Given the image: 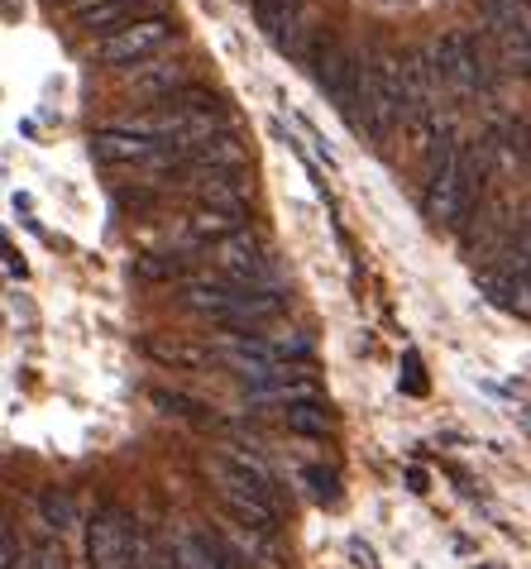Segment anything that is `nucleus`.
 Wrapping results in <instances>:
<instances>
[{
    "label": "nucleus",
    "mask_w": 531,
    "mask_h": 569,
    "mask_svg": "<svg viewBox=\"0 0 531 569\" xmlns=\"http://www.w3.org/2000/svg\"><path fill=\"white\" fill-rule=\"evenodd\" d=\"M29 569H68V560H62V546L58 541H39L34 550H29Z\"/></svg>",
    "instance_id": "obj_25"
},
{
    "label": "nucleus",
    "mask_w": 531,
    "mask_h": 569,
    "mask_svg": "<svg viewBox=\"0 0 531 569\" xmlns=\"http://www.w3.org/2000/svg\"><path fill=\"white\" fill-rule=\"evenodd\" d=\"M254 398L259 402H283V407H307V402H321V388L311 383V378H288V383L259 388Z\"/></svg>",
    "instance_id": "obj_18"
},
{
    "label": "nucleus",
    "mask_w": 531,
    "mask_h": 569,
    "mask_svg": "<svg viewBox=\"0 0 531 569\" xmlns=\"http://www.w3.org/2000/svg\"><path fill=\"white\" fill-rule=\"evenodd\" d=\"M311 72H317V87L325 97L359 124V110H364V68H359V58L345 43H331V49H321L311 58Z\"/></svg>",
    "instance_id": "obj_3"
},
{
    "label": "nucleus",
    "mask_w": 531,
    "mask_h": 569,
    "mask_svg": "<svg viewBox=\"0 0 531 569\" xmlns=\"http://www.w3.org/2000/svg\"><path fill=\"white\" fill-rule=\"evenodd\" d=\"M139 97H168L173 101V91H187V77L182 68H144V72H134V82H130Z\"/></svg>",
    "instance_id": "obj_17"
},
{
    "label": "nucleus",
    "mask_w": 531,
    "mask_h": 569,
    "mask_svg": "<svg viewBox=\"0 0 531 569\" xmlns=\"http://www.w3.org/2000/svg\"><path fill=\"white\" fill-rule=\"evenodd\" d=\"M178 29L163 20V14H149V20H134V24H124L120 34H106L97 43V58L101 62H111V68H124V62H144L153 53H163L168 43H173Z\"/></svg>",
    "instance_id": "obj_5"
},
{
    "label": "nucleus",
    "mask_w": 531,
    "mask_h": 569,
    "mask_svg": "<svg viewBox=\"0 0 531 569\" xmlns=\"http://www.w3.org/2000/svg\"><path fill=\"white\" fill-rule=\"evenodd\" d=\"M408 116H412L408 62L393 53H373V62L364 68V110H359V124H369V134H388Z\"/></svg>",
    "instance_id": "obj_2"
},
{
    "label": "nucleus",
    "mask_w": 531,
    "mask_h": 569,
    "mask_svg": "<svg viewBox=\"0 0 531 569\" xmlns=\"http://www.w3.org/2000/svg\"><path fill=\"white\" fill-rule=\"evenodd\" d=\"M187 187L201 197V207H216V211H240L244 216V197H249V187L240 182V172L236 168H207V163H192L187 168Z\"/></svg>",
    "instance_id": "obj_10"
},
{
    "label": "nucleus",
    "mask_w": 531,
    "mask_h": 569,
    "mask_svg": "<svg viewBox=\"0 0 531 569\" xmlns=\"http://www.w3.org/2000/svg\"><path fill=\"white\" fill-rule=\"evenodd\" d=\"M0 569H29V556L14 546V531L10 527H6V565H0Z\"/></svg>",
    "instance_id": "obj_26"
},
{
    "label": "nucleus",
    "mask_w": 531,
    "mask_h": 569,
    "mask_svg": "<svg viewBox=\"0 0 531 569\" xmlns=\"http://www.w3.org/2000/svg\"><path fill=\"white\" fill-rule=\"evenodd\" d=\"M483 182V168L470 144H445L441 158L431 163V182H427V220L435 226H460L464 211Z\"/></svg>",
    "instance_id": "obj_1"
},
{
    "label": "nucleus",
    "mask_w": 531,
    "mask_h": 569,
    "mask_svg": "<svg viewBox=\"0 0 531 569\" xmlns=\"http://www.w3.org/2000/svg\"><path fill=\"white\" fill-rule=\"evenodd\" d=\"M178 273H182L178 259H163V254L134 259V278H139V282H168V278H178Z\"/></svg>",
    "instance_id": "obj_24"
},
{
    "label": "nucleus",
    "mask_w": 531,
    "mask_h": 569,
    "mask_svg": "<svg viewBox=\"0 0 531 569\" xmlns=\"http://www.w3.org/2000/svg\"><path fill=\"white\" fill-rule=\"evenodd\" d=\"M479 10H483V24H489L493 43L503 49V58L512 62V68L531 72V29L522 20L518 0H483Z\"/></svg>",
    "instance_id": "obj_7"
},
{
    "label": "nucleus",
    "mask_w": 531,
    "mask_h": 569,
    "mask_svg": "<svg viewBox=\"0 0 531 569\" xmlns=\"http://www.w3.org/2000/svg\"><path fill=\"white\" fill-rule=\"evenodd\" d=\"M163 144L159 139H144L124 124H111V130H97L91 134V158L97 163H111V168H130V163H159Z\"/></svg>",
    "instance_id": "obj_9"
},
{
    "label": "nucleus",
    "mask_w": 531,
    "mask_h": 569,
    "mask_svg": "<svg viewBox=\"0 0 531 569\" xmlns=\"http://www.w3.org/2000/svg\"><path fill=\"white\" fill-rule=\"evenodd\" d=\"M435 130H441V120L431 116V106H421V110H412V116H408V144L417 153H427L435 144Z\"/></svg>",
    "instance_id": "obj_23"
},
{
    "label": "nucleus",
    "mask_w": 531,
    "mask_h": 569,
    "mask_svg": "<svg viewBox=\"0 0 531 569\" xmlns=\"http://www.w3.org/2000/svg\"><path fill=\"white\" fill-rule=\"evenodd\" d=\"M149 398H153V407H163V412H173V417H187V421H211V407H207V402H197V398H187V392L153 388Z\"/></svg>",
    "instance_id": "obj_21"
},
{
    "label": "nucleus",
    "mask_w": 531,
    "mask_h": 569,
    "mask_svg": "<svg viewBox=\"0 0 531 569\" xmlns=\"http://www.w3.org/2000/svg\"><path fill=\"white\" fill-rule=\"evenodd\" d=\"M149 0H91V6H77V24L82 29H106V34H120L124 24H134V20H149Z\"/></svg>",
    "instance_id": "obj_12"
},
{
    "label": "nucleus",
    "mask_w": 531,
    "mask_h": 569,
    "mask_svg": "<svg viewBox=\"0 0 531 569\" xmlns=\"http://www.w3.org/2000/svg\"><path fill=\"white\" fill-rule=\"evenodd\" d=\"M240 211H216V207H201L192 220H187V230H192V240H201V244H221V240H230V234H240L244 226H240Z\"/></svg>",
    "instance_id": "obj_15"
},
{
    "label": "nucleus",
    "mask_w": 531,
    "mask_h": 569,
    "mask_svg": "<svg viewBox=\"0 0 531 569\" xmlns=\"http://www.w3.org/2000/svg\"><path fill=\"white\" fill-rule=\"evenodd\" d=\"M302 483L311 488V498H317L321 508H335V502H340V483H335V473H331V469L307 465V469H302Z\"/></svg>",
    "instance_id": "obj_22"
},
{
    "label": "nucleus",
    "mask_w": 531,
    "mask_h": 569,
    "mask_svg": "<svg viewBox=\"0 0 531 569\" xmlns=\"http://www.w3.org/2000/svg\"><path fill=\"white\" fill-rule=\"evenodd\" d=\"M39 517H43V527L49 531H68V527H77V508H72V498L62 493V488H43L39 493Z\"/></svg>",
    "instance_id": "obj_19"
},
{
    "label": "nucleus",
    "mask_w": 531,
    "mask_h": 569,
    "mask_svg": "<svg viewBox=\"0 0 531 569\" xmlns=\"http://www.w3.org/2000/svg\"><path fill=\"white\" fill-rule=\"evenodd\" d=\"M211 359L226 363L230 373H240L244 383H259V388H273L278 378H283V369H278V359H273V345H259V340H249V336L221 340L211 350Z\"/></svg>",
    "instance_id": "obj_6"
},
{
    "label": "nucleus",
    "mask_w": 531,
    "mask_h": 569,
    "mask_svg": "<svg viewBox=\"0 0 531 569\" xmlns=\"http://www.w3.org/2000/svg\"><path fill=\"white\" fill-rule=\"evenodd\" d=\"M134 536H139V527L120 508H101L87 527L91 569H134Z\"/></svg>",
    "instance_id": "obj_4"
},
{
    "label": "nucleus",
    "mask_w": 531,
    "mask_h": 569,
    "mask_svg": "<svg viewBox=\"0 0 531 569\" xmlns=\"http://www.w3.org/2000/svg\"><path fill=\"white\" fill-rule=\"evenodd\" d=\"M72 6H77V0H72Z\"/></svg>",
    "instance_id": "obj_28"
},
{
    "label": "nucleus",
    "mask_w": 531,
    "mask_h": 569,
    "mask_svg": "<svg viewBox=\"0 0 531 569\" xmlns=\"http://www.w3.org/2000/svg\"><path fill=\"white\" fill-rule=\"evenodd\" d=\"M254 14L273 43H288L297 29V0H254Z\"/></svg>",
    "instance_id": "obj_16"
},
{
    "label": "nucleus",
    "mask_w": 531,
    "mask_h": 569,
    "mask_svg": "<svg viewBox=\"0 0 531 569\" xmlns=\"http://www.w3.org/2000/svg\"><path fill=\"white\" fill-rule=\"evenodd\" d=\"M435 72L450 77L455 87H489V68H483V53L470 34H441L435 43Z\"/></svg>",
    "instance_id": "obj_8"
},
{
    "label": "nucleus",
    "mask_w": 531,
    "mask_h": 569,
    "mask_svg": "<svg viewBox=\"0 0 531 569\" xmlns=\"http://www.w3.org/2000/svg\"><path fill=\"white\" fill-rule=\"evenodd\" d=\"M144 355L163 369H201L211 359V350H197V345H182V340H168V336H144Z\"/></svg>",
    "instance_id": "obj_13"
},
{
    "label": "nucleus",
    "mask_w": 531,
    "mask_h": 569,
    "mask_svg": "<svg viewBox=\"0 0 531 569\" xmlns=\"http://www.w3.org/2000/svg\"><path fill=\"white\" fill-rule=\"evenodd\" d=\"M283 421H288V431H292V436H325V431H331V412H325L321 402L288 407Z\"/></svg>",
    "instance_id": "obj_20"
},
{
    "label": "nucleus",
    "mask_w": 531,
    "mask_h": 569,
    "mask_svg": "<svg viewBox=\"0 0 531 569\" xmlns=\"http://www.w3.org/2000/svg\"><path fill=\"white\" fill-rule=\"evenodd\" d=\"M244 297H249V292L236 288V282H226V278H187V282H182V307L211 316V321L230 316V311L244 302Z\"/></svg>",
    "instance_id": "obj_11"
},
{
    "label": "nucleus",
    "mask_w": 531,
    "mask_h": 569,
    "mask_svg": "<svg viewBox=\"0 0 531 569\" xmlns=\"http://www.w3.org/2000/svg\"><path fill=\"white\" fill-rule=\"evenodd\" d=\"M408 483L417 488V493H427V473H421V469H408Z\"/></svg>",
    "instance_id": "obj_27"
},
{
    "label": "nucleus",
    "mask_w": 531,
    "mask_h": 569,
    "mask_svg": "<svg viewBox=\"0 0 531 569\" xmlns=\"http://www.w3.org/2000/svg\"><path fill=\"white\" fill-rule=\"evenodd\" d=\"M278 311H283V297H278V292H249L244 302H240L236 311H230V316H221V321H216V326H226V330H240V336H244L249 326H263V321H273Z\"/></svg>",
    "instance_id": "obj_14"
}]
</instances>
